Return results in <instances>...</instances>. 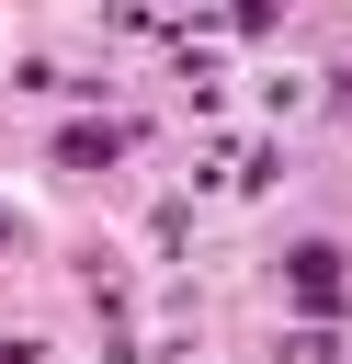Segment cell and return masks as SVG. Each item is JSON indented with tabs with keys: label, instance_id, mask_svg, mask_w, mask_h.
Here are the masks:
<instances>
[{
	"label": "cell",
	"instance_id": "obj_1",
	"mask_svg": "<svg viewBox=\"0 0 352 364\" xmlns=\"http://www.w3.org/2000/svg\"><path fill=\"white\" fill-rule=\"evenodd\" d=\"M284 296H295L307 318H341V296H352V273H341V250H329V239H307V250L284 262Z\"/></svg>",
	"mask_w": 352,
	"mask_h": 364
},
{
	"label": "cell",
	"instance_id": "obj_3",
	"mask_svg": "<svg viewBox=\"0 0 352 364\" xmlns=\"http://www.w3.org/2000/svg\"><path fill=\"white\" fill-rule=\"evenodd\" d=\"M0 239H11V216H0Z\"/></svg>",
	"mask_w": 352,
	"mask_h": 364
},
{
	"label": "cell",
	"instance_id": "obj_2",
	"mask_svg": "<svg viewBox=\"0 0 352 364\" xmlns=\"http://www.w3.org/2000/svg\"><path fill=\"white\" fill-rule=\"evenodd\" d=\"M114 148H125V125H68V136H57V159H68V171H102Z\"/></svg>",
	"mask_w": 352,
	"mask_h": 364
}]
</instances>
